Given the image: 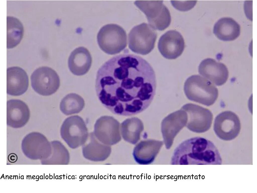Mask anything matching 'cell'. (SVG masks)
<instances>
[{"mask_svg":"<svg viewBox=\"0 0 257 193\" xmlns=\"http://www.w3.org/2000/svg\"><path fill=\"white\" fill-rule=\"evenodd\" d=\"M239 24L233 18L229 17L222 18L215 24L213 32L219 39L223 41L235 40L240 34Z\"/></svg>","mask_w":257,"mask_h":193,"instance_id":"18","label":"cell"},{"mask_svg":"<svg viewBox=\"0 0 257 193\" xmlns=\"http://www.w3.org/2000/svg\"><path fill=\"white\" fill-rule=\"evenodd\" d=\"M92 58L88 50L83 47L77 48L71 53L68 60V67L74 74L82 76L89 70Z\"/></svg>","mask_w":257,"mask_h":193,"instance_id":"17","label":"cell"},{"mask_svg":"<svg viewBox=\"0 0 257 193\" xmlns=\"http://www.w3.org/2000/svg\"><path fill=\"white\" fill-rule=\"evenodd\" d=\"M184 89L188 99L207 106L213 105L218 96V89L214 84L198 75H192L186 79Z\"/></svg>","mask_w":257,"mask_h":193,"instance_id":"3","label":"cell"},{"mask_svg":"<svg viewBox=\"0 0 257 193\" xmlns=\"http://www.w3.org/2000/svg\"><path fill=\"white\" fill-rule=\"evenodd\" d=\"M60 132L62 138L72 146H76L83 143L88 134L85 122L78 115L66 118L61 125Z\"/></svg>","mask_w":257,"mask_h":193,"instance_id":"10","label":"cell"},{"mask_svg":"<svg viewBox=\"0 0 257 193\" xmlns=\"http://www.w3.org/2000/svg\"><path fill=\"white\" fill-rule=\"evenodd\" d=\"M162 1H137L135 5L146 15L149 25L154 29L162 31L171 22L169 10Z\"/></svg>","mask_w":257,"mask_h":193,"instance_id":"6","label":"cell"},{"mask_svg":"<svg viewBox=\"0 0 257 193\" xmlns=\"http://www.w3.org/2000/svg\"><path fill=\"white\" fill-rule=\"evenodd\" d=\"M241 129V124L238 116L230 111L220 113L216 117L214 130L218 137L225 141H230L236 138Z\"/></svg>","mask_w":257,"mask_h":193,"instance_id":"9","label":"cell"},{"mask_svg":"<svg viewBox=\"0 0 257 193\" xmlns=\"http://www.w3.org/2000/svg\"><path fill=\"white\" fill-rule=\"evenodd\" d=\"M95 89L103 105L113 113L130 116L146 109L156 93L154 71L143 58L133 54L110 59L97 73Z\"/></svg>","mask_w":257,"mask_h":193,"instance_id":"1","label":"cell"},{"mask_svg":"<svg viewBox=\"0 0 257 193\" xmlns=\"http://www.w3.org/2000/svg\"><path fill=\"white\" fill-rule=\"evenodd\" d=\"M173 6L176 9L181 11H186L193 8L197 1H171Z\"/></svg>","mask_w":257,"mask_h":193,"instance_id":"22","label":"cell"},{"mask_svg":"<svg viewBox=\"0 0 257 193\" xmlns=\"http://www.w3.org/2000/svg\"><path fill=\"white\" fill-rule=\"evenodd\" d=\"M120 124L112 117L104 116L96 121L94 125V132L96 136L103 141L113 144L120 139Z\"/></svg>","mask_w":257,"mask_h":193,"instance_id":"14","label":"cell"},{"mask_svg":"<svg viewBox=\"0 0 257 193\" xmlns=\"http://www.w3.org/2000/svg\"><path fill=\"white\" fill-rule=\"evenodd\" d=\"M85 102L83 98L75 93H69L61 100L60 104V109L62 112L68 115L78 113L84 108Z\"/></svg>","mask_w":257,"mask_h":193,"instance_id":"21","label":"cell"},{"mask_svg":"<svg viewBox=\"0 0 257 193\" xmlns=\"http://www.w3.org/2000/svg\"><path fill=\"white\" fill-rule=\"evenodd\" d=\"M187 114L186 126L190 130L198 133L205 132L210 128L213 118L209 110L197 105L188 103L181 107Z\"/></svg>","mask_w":257,"mask_h":193,"instance_id":"8","label":"cell"},{"mask_svg":"<svg viewBox=\"0 0 257 193\" xmlns=\"http://www.w3.org/2000/svg\"><path fill=\"white\" fill-rule=\"evenodd\" d=\"M221 155L212 142L197 137L183 141L176 148L171 163L174 165H221Z\"/></svg>","mask_w":257,"mask_h":193,"instance_id":"2","label":"cell"},{"mask_svg":"<svg viewBox=\"0 0 257 193\" xmlns=\"http://www.w3.org/2000/svg\"><path fill=\"white\" fill-rule=\"evenodd\" d=\"M183 38L178 31H168L160 38L158 42V50L165 58L175 59L180 56L185 48Z\"/></svg>","mask_w":257,"mask_h":193,"instance_id":"11","label":"cell"},{"mask_svg":"<svg viewBox=\"0 0 257 193\" xmlns=\"http://www.w3.org/2000/svg\"><path fill=\"white\" fill-rule=\"evenodd\" d=\"M18 157L17 155L14 153H11L8 156V160L11 163H14L17 161Z\"/></svg>","mask_w":257,"mask_h":193,"instance_id":"23","label":"cell"},{"mask_svg":"<svg viewBox=\"0 0 257 193\" xmlns=\"http://www.w3.org/2000/svg\"><path fill=\"white\" fill-rule=\"evenodd\" d=\"M198 72L204 77L218 86L225 83L229 77V72L226 66L211 58L205 59L201 62L199 66Z\"/></svg>","mask_w":257,"mask_h":193,"instance_id":"12","label":"cell"},{"mask_svg":"<svg viewBox=\"0 0 257 193\" xmlns=\"http://www.w3.org/2000/svg\"><path fill=\"white\" fill-rule=\"evenodd\" d=\"M24 28L21 21L15 17L7 16V48L15 47L20 42L23 36Z\"/></svg>","mask_w":257,"mask_h":193,"instance_id":"20","label":"cell"},{"mask_svg":"<svg viewBox=\"0 0 257 193\" xmlns=\"http://www.w3.org/2000/svg\"><path fill=\"white\" fill-rule=\"evenodd\" d=\"M144 129L142 122L136 117L126 119L121 123L120 126L121 131L123 138L133 143L139 140Z\"/></svg>","mask_w":257,"mask_h":193,"instance_id":"19","label":"cell"},{"mask_svg":"<svg viewBox=\"0 0 257 193\" xmlns=\"http://www.w3.org/2000/svg\"><path fill=\"white\" fill-rule=\"evenodd\" d=\"M157 34L150 25L143 23L134 27L128 35L130 49L142 55H147L154 49Z\"/></svg>","mask_w":257,"mask_h":193,"instance_id":"5","label":"cell"},{"mask_svg":"<svg viewBox=\"0 0 257 193\" xmlns=\"http://www.w3.org/2000/svg\"><path fill=\"white\" fill-rule=\"evenodd\" d=\"M7 94L18 96L25 93L29 86L28 76L26 72L18 67L7 68Z\"/></svg>","mask_w":257,"mask_h":193,"instance_id":"16","label":"cell"},{"mask_svg":"<svg viewBox=\"0 0 257 193\" xmlns=\"http://www.w3.org/2000/svg\"><path fill=\"white\" fill-rule=\"evenodd\" d=\"M33 89L39 94L44 96L51 95L56 92L60 85L59 76L54 70L43 66L36 69L31 77Z\"/></svg>","mask_w":257,"mask_h":193,"instance_id":"7","label":"cell"},{"mask_svg":"<svg viewBox=\"0 0 257 193\" xmlns=\"http://www.w3.org/2000/svg\"><path fill=\"white\" fill-rule=\"evenodd\" d=\"M7 122L9 126L19 128L24 126L28 121L30 111L24 102L17 99L9 100L7 104Z\"/></svg>","mask_w":257,"mask_h":193,"instance_id":"15","label":"cell"},{"mask_svg":"<svg viewBox=\"0 0 257 193\" xmlns=\"http://www.w3.org/2000/svg\"><path fill=\"white\" fill-rule=\"evenodd\" d=\"M187 121V114L181 109L171 113L163 119L161 130L167 147L171 146L174 137L186 126Z\"/></svg>","mask_w":257,"mask_h":193,"instance_id":"13","label":"cell"},{"mask_svg":"<svg viewBox=\"0 0 257 193\" xmlns=\"http://www.w3.org/2000/svg\"><path fill=\"white\" fill-rule=\"evenodd\" d=\"M97 41L100 49L110 55L117 54L127 45V37L124 30L116 24H110L103 26L98 32Z\"/></svg>","mask_w":257,"mask_h":193,"instance_id":"4","label":"cell"}]
</instances>
